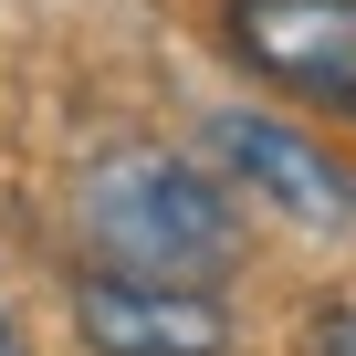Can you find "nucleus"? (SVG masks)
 <instances>
[{
	"mask_svg": "<svg viewBox=\"0 0 356 356\" xmlns=\"http://www.w3.org/2000/svg\"><path fill=\"white\" fill-rule=\"evenodd\" d=\"M84 241L105 273H147V283H210L241 262V200L220 168H189L168 147H105L84 168Z\"/></svg>",
	"mask_w": 356,
	"mask_h": 356,
	"instance_id": "obj_1",
	"label": "nucleus"
},
{
	"mask_svg": "<svg viewBox=\"0 0 356 356\" xmlns=\"http://www.w3.org/2000/svg\"><path fill=\"white\" fill-rule=\"evenodd\" d=\"M0 356H32V346H22V325H11V314H0Z\"/></svg>",
	"mask_w": 356,
	"mask_h": 356,
	"instance_id": "obj_6",
	"label": "nucleus"
},
{
	"mask_svg": "<svg viewBox=\"0 0 356 356\" xmlns=\"http://www.w3.org/2000/svg\"><path fill=\"white\" fill-rule=\"evenodd\" d=\"M74 335L95 356H231V314L200 283H147L105 262L74 283Z\"/></svg>",
	"mask_w": 356,
	"mask_h": 356,
	"instance_id": "obj_3",
	"label": "nucleus"
},
{
	"mask_svg": "<svg viewBox=\"0 0 356 356\" xmlns=\"http://www.w3.org/2000/svg\"><path fill=\"white\" fill-rule=\"evenodd\" d=\"M210 147L241 168V189H262L283 220H304V231H346V220H356V178H346L314 136H293V126H273V115H220Z\"/></svg>",
	"mask_w": 356,
	"mask_h": 356,
	"instance_id": "obj_4",
	"label": "nucleus"
},
{
	"mask_svg": "<svg viewBox=\"0 0 356 356\" xmlns=\"http://www.w3.org/2000/svg\"><path fill=\"white\" fill-rule=\"evenodd\" d=\"M314 346H325V356H356V314H325V325H314Z\"/></svg>",
	"mask_w": 356,
	"mask_h": 356,
	"instance_id": "obj_5",
	"label": "nucleus"
},
{
	"mask_svg": "<svg viewBox=\"0 0 356 356\" xmlns=\"http://www.w3.org/2000/svg\"><path fill=\"white\" fill-rule=\"evenodd\" d=\"M231 53L262 84L356 115V0H231Z\"/></svg>",
	"mask_w": 356,
	"mask_h": 356,
	"instance_id": "obj_2",
	"label": "nucleus"
}]
</instances>
